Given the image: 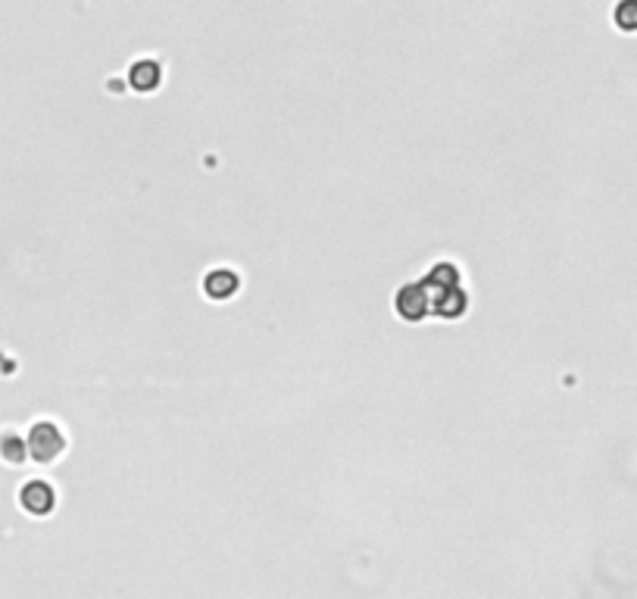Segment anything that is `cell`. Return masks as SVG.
<instances>
[{
	"mask_svg": "<svg viewBox=\"0 0 637 599\" xmlns=\"http://www.w3.org/2000/svg\"><path fill=\"white\" fill-rule=\"evenodd\" d=\"M397 309H400V316H406V319H419L425 312V288H419V284L403 288L397 294Z\"/></svg>",
	"mask_w": 637,
	"mask_h": 599,
	"instance_id": "3957f363",
	"label": "cell"
},
{
	"mask_svg": "<svg viewBox=\"0 0 637 599\" xmlns=\"http://www.w3.org/2000/svg\"><path fill=\"white\" fill-rule=\"evenodd\" d=\"M132 82H135V88H144V91L154 88L160 82V69L154 63H138L132 69Z\"/></svg>",
	"mask_w": 637,
	"mask_h": 599,
	"instance_id": "5b68a950",
	"label": "cell"
},
{
	"mask_svg": "<svg viewBox=\"0 0 637 599\" xmlns=\"http://www.w3.org/2000/svg\"><path fill=\"white\" fill-rule=\"evenodd\" d=\"M29 447L35 453V459H54L60 450H63V434L54 422H38L32 428V437H29Z\"/></svg>",
	"mask_w": 637,
	"mask_h": 599,
	"instance_id": "6da1fadb",
	"label": "cell"
},
{
	"mask_svg": "<svg viewBox=\"0 0 637 599\" xmlns=\"http://www.w3.org/2000/svg\"><path fill=\"white\" fill-rule=\"evenodd\" d=\"M235 288H238V278H235V272H228V269L210 272V278H207V291L213 297H225V294H232Z\"/></svg>",
	"mask_w": 637,
	"mask_h": 599,
	"instance_id": "277c9868",
	"label": "cell"
},
{
	"mask_svg": "<svg viewBox=\"0 0 637 599\" xmlns=\"http://www.w3.org/2000/svg\"><path fill=\"white\" fill-rule=\"evenodd\" d=\"M616 19L625 25V29H637V4H622L616 10Z\"/></svg>",
	"mask_w": 637,
	"mask_h": 599,
	"instance_id": "8992f818",
	"label": "cell"
},
{
	"mask_svg": "<svg viewBox=\"0 0 637 599\" xmlns=\"http://www.w3.org/2000/svg\"><path fill=\"white\" fill-rule=\"evenodd\" d=\"M22 506L35 512V515H44L54 509V490H50L44 481H32L29 487L22 490Z\"/></svg>",
	"mask_w": 637,
	"mask_h": 599,
	"instance_id": "7a4b0ae2",
	"label": "cell"
}]
</instances>
